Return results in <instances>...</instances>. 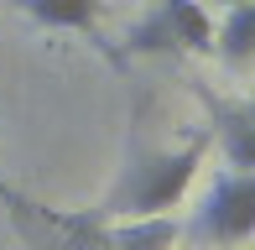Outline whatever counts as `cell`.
I'll return each mask as SVG.
<instances>
[{
  "label": "cell",
  "instance_id": "1",
  "mask_svg": "<svg viewBox=\"0 0 255 250\" xmlns=\"http://www.w3.org/2000/svg\"><path fill=\"white\" fill-rule=\"evenodd\" d=\"M203 162V141L182 146V151H151L120 177V188L110 193V214L120 219H151V214H167L172 203H182L193 172Z\"/></svg>",
  "mask_w": 255,
  "mask_h": 250
},
{
  "label": "cell",
  "instance_id": "2",
  "mask_svg": "<svg viewBox=\"0 0 255 250\" xmlns=\"http://www.w3.org/2000/svg\"><path fill=\"white\" fill-rule=\"evenodd\" d=\"M255 230V177L250 172H219L203 209L193 214V240L203 245H240Z\"/></svg>",
  "mask_w": 255,
  "mask_h": 250
},
{
  "label": "cell",
  "instance_id": "3",
  "mask_svg": "<svg viewBox=\"0 0 255 250\" xmlns=\"http://www.w3.org/2000/svg\"><path fill=\"white\" fill-rule=\"evenodd\" d=\"M156 21L167 26L172 47H188V52H214V21L198 0H161Z\"/></svg>",
  "mask_w": 255,
  "mask_h": 250
},
{
  "label": "cell",
  "instance_id": "4",
  "mask_svg": "<svg viewBox=\"0 0 255 250\" xmlns=\"http://www.w3.org/2000/svg\"><path fill=\"white\" fill-rule=\"evenodd\" d=\"M214 47L224 52V63L245 68L255 58V0H245V5H229L224 26L214 31Z\"/></svg>",
  "mask_w": 255,
  "mask_h": 250
},
{
  "label": "cell",
  "instance_id": "5",
  "mask_svg": "<svg viewBox=\"0 0 255 250\" xmlns=\"http://www.w3.org/2000/svg\"><path fill=\"white\" fill-rule=\"evenodd\" d=\"M104 240H110V250H172L177 224H172L167 214H151V219H130V224H120V230H110Z\"/></svg>",
  "mask_w": 255,
  "mask_h": 250
},
{
  "label": "cell",
  "instance_id": "6",
  "mask_svg": "<svg viewBox=\"0 0 255 250\" xmlns=\"http://www.w3.org/2000/svg\"><path fill=\"white\" fill-rule=\"evenodd\" d=\"M214 115H219L224 151H229V162H235V172H250V167H255V120H250V110H224V105H214Z\"/></svg>",
  "mask_w": 255,
  "mask_h": 250
},
{
  "label": "cell",
  "instance_id": "7",
  "mask_svg": "<svg viewBox=\"0 0 255 250\" xmlns=\"http://www.w3.org/2000/svg\"><path fill=\"white\" fill-rule=\"evenodd\" d=\"M21 10L42 26H94L99 21V0H21Z\"/></svg>",
  "mask_w": 255,
  "mask_h": 250
},
{
  "label": "cell",
  "instance_id": "8",
  "mask_svg": "<svg viewBox=\"0 0 255 250\" xmlns=\"http://www.w3.org/2000/svg\"><path fill=\"white\" fill-rule=\"evenodd\" d=\"M214 5H224V10H229V5H245V0H214Z\"/></svg>",
  "mask_w": 255,
  "mask_h": 250
}]
</instances>
